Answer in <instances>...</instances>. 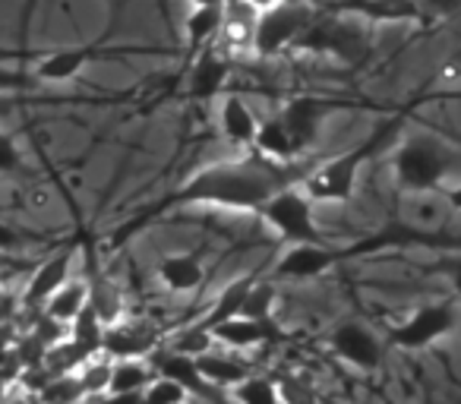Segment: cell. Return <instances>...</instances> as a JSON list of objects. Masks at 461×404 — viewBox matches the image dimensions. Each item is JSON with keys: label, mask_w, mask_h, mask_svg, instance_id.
Masks as SVG:
<instances>
[{"label": "cell", "mask_w": 461, "mask_h": 404, "mask_svg": "<svg viewBox=\"0 0 461 404\" xmlns=\"http://www.w3.org/2000/svg\"><path fill=\"white\" fill-rule=\"evenodd\" d=\"M310 171H313L310 161H288V165H282V161H272L259 152H247L244 158L218 161V165L196 171L180 190L167 193L155 206H149L146 212L133 215L127 225L117 228L111 244L114 247L127 244L152 219L186 206H218V209H238V212H259L276 193L303 184Z\"/></svg>", "instance_id": "cell-1"}, {"label": "cell", "mask_w": 461, "mask_h": 404, "mask_svg": "<svg viewBox=\"0 0 461 404\" xmlns=\"http://www.w3.org/2000/svg\"><path fill=\"white\" fill-rule=\"evenodd\" d=\"M404 117H408V111L376 123L373 133L366 136V139H360L357 146L345 148V152L332 155V158L316 161L313 171H310L307 180L301 184V190L307 193L313 202H345V199H351L354 186H357L360 165H366L373 155L385 152V148L398 139V133H402V127H404Z\"/></svg>", "instance_id": "cell-2"}, {"label": "cell", "mask_w": 461, "mask_h": 404, "mask_svg": "<svg viewBox=\"0 0 461 404\" xmlns=\"http://www.w3.org/2000/svg\"><path fill=\"white\" fill-rule=\"evenodd\" d=\"M294 51L303 54H332V58L345 60V64H360L370 51V41L360 26V20L339 13H322L313 16L310 26L294 41Z\"/></svg>", "instance_id": "cell-3"}, {"label": "cell", "mask_w": 461, "mask_h": 404, "mask_svg": "<svg viewBox=\"0 0 461 404\" xmlns=\"http://www.w3.org/2000/svg\"><path fill=\"white\" fill-rule=\"evenodd\" d=\"M257 215H263L288 244H320V231L313 225V199L301 190V184L276 193Z\"/></svg>", "instance_id": "cell-4"}, {"label": "cell", "mask_w": 461, "mask_h": 404, "mask_svg": "<svg viewBox=\"0 0 461 404\" xmlns=\"http://www.w3.org/2000/svg\"><path fill=\"white\" fill-rule=\"evenodd\" d=\"M458 326V307L452 301H436L423 303L404 322H398L389 332V345L402 347V351H423V347L436 345L439 338L452 335Z\"/></svg>", "instance_id": "cell-5"}, {"label": "cell", "mask_w": 461, "mask_h": 404, "mask_svg": "<svg viewBox=\"0 0 461 404\" xmlns=\"http://www.w3.org/2000/svg\"><path fill=\"white\" fill-rule=\"evenodd\" d=\"M446 174H448L446 152H442L436 142L414 139V142H404L395 152V177L404 190H411V193L439 190Z\"/></svg>", "instance_id": "cell-6"}, {"label": "cell", "mask_w": 461, "mask_h": 404, "mask_svg": "<svg viewBox=\"0 0 461 404\" xmlns=\"http://www.w3.org/2000/svg\"><path fill=\"white\" fill-rule=\"evenodd\" d=\"M313 20V10L303 4H278L272 10H263L253 22V51L272 58V54L294 48V41L301 39V32Z\"/></svg>", "instance_id": "cell-7"}, {"label": "cell", "mask_w": 461, "mask_h": 404, "mask_svg": "<svg viewBox=\"0 0 461 404\" xmlns=\"http://www.w3.org/2000/svg\"><path fill=\"white\" fill-rule=\"evenodd\" d=\"M335 108H341V102H329V98H316V95H297L278 111L276 117L285 133H288V142L297 158H303V155L316 146L322 121H326Z\"/></svg>", "instance_id": "cell-8"}, {"label": "cell", "mask_w": 461, "mask_h": 404, "mask_svg": "<svg viewBox=\"0 0 461 404\" xmlns=\"http://www.w3.org/2000/svg\"><path fill=\"white\" fill-rule=\"evenodd\" d=\"M326 13L351 16L360 22H423L427 13L417 0H329Z\"/></svg>", "instance_id": "cell-9"}, {"label": "cell", "mask_w": 461, "mask_h": 404, "mask_svg": "<svg viewBox=\"0 0 461 404\" xmlns=\"http://www.w3.org/2000/svg\"><path fill=\"white\" fill-rule=\"evenodd\" d=\"M161 347V332L149 322H114L104 328L102 354L108 360H142Z\"/></svg>", "instance_id": "cell-10"}, {"label": "cell", "mask_w": 461, "mask_h": 404, "mask_svg": "<svg viewBox=\"0 0 461 404\" xmlns=\"http://www.w3.org/2000/svg\"><path fill=\"white\" fill-rule=\"evenodd\" d=\"M332 351L345 364L357 366L364 373H373L383 366V345L379 338L357 319H345L332 328Z\"/></svg>", "instance_id": "cell-11"}, {"label": "cell", "mask_w": 461, "mask_h": 404, "mask_svg": "<svg viewBox=\"0 0 461 404\" xmlns=\"http://www.w3.org/2000/svg\"><path fill=\"white\" fill-rule=\"evenodd\" d=\"M104 51L102 45H73V48H58V51H48L35 60L32 76L39 79V85H64L70 79H77L79 73L89 64L102 60Z\"/></svg>", "instance_id": "cell-12"}, {"label": "cell", "mask_w": 461, "mask_h": 404, "mask_svg": "<svg viewBox=\"0 0 461 404\" xmlns=\"http://www.w3.org/2000/svg\"><path fill=\"white\" fill-rule=\"evenodd\" d=\"M73 259H77V250H73V247H67V250L48 256L45 263L29 275L26 288H23V294H20V307L23 310H41L45 307L48 297H51L54 291H60L73 278Z\"/></svg>", "instance_id": "cell-13"}, {"label": "cell", "mask_w": 461, "mask_h": 404, "mask_svg": "<svg viewBox=\"0 0 461 404\" xmlns=\"http://www.w3.org/2000/svg\"><path fill=\"white\" fill-rule=\"evenodd\" d=\"M341 259V253L329 250L322 244H291L288 250L278 256L272 275L276 278H294V282H307V278H320L332 269Z\"/></svg>", "instance_id": "cell-14"}, {"label": "cell", "mask_w": 461, "mask_h": 404, "mask_svg": "<svg viewBox=\"0 0 461 404\" xmlns=\"http://www.w3.org/2000/svg\"><path fill=\"white\" fill-rule=\"evenodd\" d=\"M152 360H155V376L177 382L190 398H199V401H212V404H224L221 398H218L215 385H209L203 376H199L196 360H193V357L174 354V351H167V347L161 351V347H158V351L152 354Z\"/></svg>", "instance_id": "cell-15"}, {"label": "cell", "mask_w": 461, "mask_h": 404, "mask_svg": "<svg viewBox=\"0 0 461 404\" xmlns=\"http://www.w3.org/2000/svg\"><path fill=\"white\" fill-rule=\"evenodd\" d=\"M212 338H215V345L228 347V351H250V347L278 341L282 338V328L272 319L257 322V319H247V316H238V319H228L212 328Z\"/></svg>", "instance_id": "cell-16"}, {"label": "cell", "mask_w": 461, "mask_h": 404, "mask_svg": "<svg viewBox=\"0 0 461 404\" xmlns=\"http://www.w3.org/2000/svg\"><path fill=\"white\" fill-rule=\"evenodd\" d=\"M230 73V60L224 58L215 48H203L190 70V95L205 102V98H215L221 92V85L228 83Z\"/></svg>", "instance_id": "cell-17"}, {"label": "cell", "mask_w": 461, "mask_h": 404, "mask_svg": "<svg viewBox=\"0 0 461 404\" xmlns=\"http://www.w3.org/2000/svg\"><path fill=\"white\" fill-rule=\"evenodd\" d=\"M196 370L215 389H234V385L253 376V366L244 357H234V354L224 351H209L203 357H196Z\"/></svg>", "instance_id": "cell-18"}, {"label": "cell", "mask_w": 461, "mask_h": 404, "mask_svg": "<svg viewBox=\"0 0 461 404\" xmlns=\"http://www.w3.org/2000/svg\"><path fill=\"white\" fill-rule=\"evenodd\" d=\"M257 130H259V121L244 98L240 95L224 98L221 102V133L228 136V142H234L238 148H253Z\"/></svg>", "instance_id": "cell-19"}, {"label": "cell", "mask_w": 461, "mask_h": 404, "mask_svg": "<svg viewBox=\"0 0 461 404\" xmlns=\"http://www.w3.org/2000/svg\"><path fill=\"white\" fill-rule=\"evenodd\" d=\"M158 278L167 291L174 294H190L203 284L205 269L193 253H171L158 263Z\"/></svg>", "instance_id": "cell-20"}, {"label": "cell", "mask_w": 461, "mask_h": 404, "mask_svg": "<svg viewBox=\"0 0 461 404\" xmlns=\"http://www.w3.org/2000/svg\"><path fill=\"white\" fill-rule=\"evenodd\" d=\"M253 282H257L253 275H240V278H234L230 284H224V291L215 297V303L209 307V313L199 319V326L212 332V328L221 326V322L238 319V316L244 313V303H247V294H250Z\"/></svg>", "instance_id": "cell-21"}, {"label": "cell", "mask_w": 461, "mask_h": 404, "mask_svg": "<svg viewBox=\"0 0 461 404\" xmlns=\"http://www.w3.org/2000/svg\"><path fill=\"white\" fill-rule=\"evenodd\" d=\"M86 303H89V284L79 282V278H70L64 288L54 291V294L48 297V303L41 307V313L51 316L54 322H60V326L70 328V322L83 313Z\"/></svg>", "instance_id": "cell-22"}, {"label": "cell", "mask_w": 461, "mask_h": 404, "mask_svg": "<svg viewBox=\"0 0 461 404\" xmlns=\"http://www.w3.org/2000/svg\"><path fill=\"white\" fill-rule=\"evenodd\" d=\"M224 20H228V10L224 7H193V13L186 16L184 22V35L186 45L193 51H203L209 41H215L224 29Z\"/></svg>", "instance_id": "cell-23"}, {"label": "cell", "mask_w": 461, "mask_h": 404, "mask_svg": "<svg viewBox=\"0 0 461 404\" xmlns=\"http://www.w3.org/2000/svg\"><path fill=\"white\" fill-rule=\"evenodd\" d=\"M89 307L98 313V319L104 326H114V322L123 319V294L108 282V278H89Z\"/></svg>", "instance_id": "cell-24"}, {"label": "cell", "mask_w": 461, "mask_h": 404, "mask_svg": "<svg viewBox=\"0 0 461 404\" xmlns=\"http://www.w3.org/2000/svg\"><path fill=\"white\" fill-rule=\"evenodd\" d=\"M155 379V370L146 360H111V385L108 391H146ZM104 391V395H108Z\"/></svg>", "instance_id": "cell-25"}, {"label": "cell", "mask_w": 461, "mask_h": 404, "mask_svg": "<svg viewBox=\"0 0 461 404\" xmlns=\"http://www.w3.org/2000/svg\"><path fill=\"white\" fill-rule=\"evenodd\" d=\"M104 322L98 319L95 310L86 303V310L77 316V319L70 322V332H67V338H73L79 347H86V351L92 354V357H98L102 354V338H104Z\"/></svg>", "instance_id": "cell-26"}, {"label": "cell", "mask_w": 461, "mask_h": 404, "mask_svg": "<svg viewBox=\"0 0 461 404\" xmlns=\"http://www.w3.org/2000/svg\"><path fill=\"white\" fill-rule=\"evenodd\" d=\"M77 379H79V385H83L86 401H89V398L95 401V398H102L104 391H108V385H111V360L104 357V354L86 360V364L79 366Z\"/></svg>", "instance_id": "cell-27"}, {"label": "cell", "mask_w": 461, "mask_h": 404, "mask_svg": "<svg viewBox=\"0 0 461 404\" xmlns=\"http://www.w3.org/2000/svg\"><path fill=\"white\" fill-rule=\"evenodd\" d=\"M212 345H215V338H212L209 328H203L199 322H193V326L180 328L177 335H174L171 341H167V351L174 354H184V357H203V354L212 351Z\"/></svg>", "instance_id": "cell-28"}, {"label": "cell", "mask_w": 461, "mask_h": 404, "mask_svg": "<svg viewBox=\"0 0 461 404\" xmlns=\"http://www.w3.org/2000/svg\"><path fill=\"white\" fill-rule=\"evenodd\" d=\"M234 401L238 404H282L278 401V389L269 376H257L244 379L240 385H234Z\"/></svg>", "instance_id": "cell-29"}, {"label": "cell", "mask_w": 461, "mask_h": 404, "mask_svg": "<svg viewBox=\"0 0 461 404\" xmlns=\"http://www.w3.org/2000/svg\"><path fill=\"white\" fill-rule=\"evenodd\" d=\"M272 310H276V284L272 282H253L250 294H247V303H244V313L240 316L257 319V322H269Z\"/></svg>", "instance_id": "cell-30"}, {"label": "cell", "mask_w": 461, "mask_h": 404, "mask_svg": "<svg viewBox=\"0 0 461 404\" xmlns=\"http://www.w3.org/2000/svg\"><path fill=\"white\" fill-rule=\"evenodd\" d=\"M83 401L86 395L77 376H54L39 395V404H83Z\"/></svg>", "instance_id": "cell-31"}, {"label": "cell", "mask_w": 461, "mask_h": 404, "mask_svg": "<svg viewBox=\"0 0 461 404\" xmlns=\"http://www.w3.org/2000/svg\"><path fill=\"white\" fill-rule=\"evenodd\" d=\"M276 389L282 404H320V391L301 376H282L276 382Z\"/></svg>", "instance_id": "cell-32"}, {"label": "cell", "mask_w": 461, "mask_h": 404, "mask_svg": "<svg viewBox=\"0 0 461 404\" xmlns=\"http://www.w3.org/2000/svg\"><path fill=\"white\" fill-rule=\"evenodd\" d=\"M39 89V79L26 67H10L0 64V95H20V92Z\"/></svg>", "instance_id": "cell-33"}, {"label": "cell", "mask_w": 461, "mask_h": 404, "mask_svg": "<svg viewBox=\"0 0 461 404\" xmlns=\"http://www.w3.org/2000/svg\"><path fill=\"white\" fill-rule=\"evenodd\" d=\"M142 398H146V404H186V401H190V395H186L177 382H171V379H161V376H155L152 382L146 385Z\"/></svg>", "instance_id": "cell-34"}, {"label": "cell", "mask_w": 461, "mask_h": 404, "mask_svg": "<svg viewBox=\"0 0 461 404\" xmlns=\"http://www.w3.org/2000/svg\"><path fill=\"white\" fill-rule=\"evenodd\" d=\"M16 171H23V152L14 136L7 130H0V174H16Z\"/></svg>", "instance_id": "cell-35"}, {"label": "cell", "mask_w": 461, "mask_h": 404, "mask_svg": "<svg viewBox=\"0 0 461 404\" xmlns=\"http://www.w3.org/2000/svg\"><path fill=\"white\" fill-rule=\"evenodd\" d=\"M436 272H442V275L452 282V288H455V294L461 297V256H446V259H439L436 263Z\"/></svg>", "instance_id": "cell-36"}, {"label": "cell", "mask_w": 461, "mask_h": 404, "mask_svg": "<svg viewBox=\"0 0 461 404\" xmlns=\"http://www.w3.org/2000/svg\"><path fill=\"white\" fill-rule=\"evenodd\" d=\"M417 4L427 13V20L429 16H452L461 7V0H417Z\"/></svg>", "instance_id": "cell-37"}, {"label": "cell", "mask_w": 461, "mask_h": 404, "mask_svg": "<svg viewBox=\"0 0 461 404\" xmlns=\"http://www.w3.org/2000/svg\"><path fill=\"white\" fill-rule=\"evenodd\" d=\"M95 404H146L142 391H108V395L95 398Z\"/></svg>", "instance_id": "cell-38"}, {"label": "cell", "mask_w": 461, "mask_h": 404, "mask_svg": "<svg viewBox=\"0 0 461 404\" xmlns=\"http://www.w3.org/2000/svg\"><path fill=\"white\" fill-rule=\"evenodd\" d=\"M20 247H23V234L14 225H7V221H0V250L10 253V250H20Z\"/></svg>", "instance_id": "cell-39"}, {"label": "cell", "mask_w": 461, "mask_h": 404, "mask_svg": "<svg viewBox=\"0 0 461 404\" xmlns=\"http://www.w3.org/2000/svg\"><path fill=\"white\" fill-rule=\"evenodd\" d=\"M247 4H250L253 10H259V13H263V10H272V7H278V4H288V0H247Z\"/></svg>", "instance_id": "cell-40"}, {"label": "cell", "mask_w": 461, "mask_h": 404, "mask_svg": "<svg viewBox=\"0 0 461 404\" xmlns=\"http://www.w3.org/2000/svg\"><path fill=\"white\" fill-rule=\"evenodd\" d=\"M446 199L452 202V209H458L461 212V184H455L452 190H446Z\"/></svg>", "instance_id": "cell-41"}, {"label": "cell", "mask_w": 461, "mask_h": 404, "mask_svg": "<svg viewBox=\"0 0 461 404\" xmlns=\"http://www.w3.org/2000/svg\"><path fill=\"white\" fill-rule=\"evenodd\" d=\"M193 7H224L228 10V0H190Z\"/></svg>", "instance_id": "cell-42"}, {"label": "cell", "mask_w": 461, "mask_h": 404, "mask_svg": "<svg viewBox=\"0 0 461 404\" xmlns=\"http://www.w3.org/2000/svg\"><path fill=\"white\" fill-rule=\"evenodd\" d=\"M29 404H39V398H35V401H29Z\"/></svg>", "instance_id": "cell-43"}, {"label": "cell", "mask_w": 461, "mask_h": 404, "mask_svg": "<svg viewBox=\"0 0 461 404\" xmlns=\"http://www.w3.org/2000/svg\"><path fill=\"white\" fill-rule=\"evenodd\" d=\"M186 404H190V401H186Z\"/></svg>", "instance_id": "cell-44"}]
</instances>
